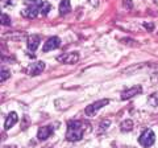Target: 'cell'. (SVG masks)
I'll list each match as a JSON object with an SVG mask.
<instances>
[{
	"label": "cell",
	"mask_w": 158,
	"mask_h": 148,
	"mask_svg": "<svg viewBox=\"0 0 158 148\" xmlns=\"http://www.w3.org/2000/svg\"><path fill=\"white\" fill-rule=\"evenodd\" d=\"M52 134H53V128L50 126H45V127H41L38 130L37 137H38V140H46Z\"/></svg>",
	"instance_id": "6"
},
{
	"label": "cell",
	"mask_w": 158,
	"mask_h": 148,
	"mask_svg": "<svg viewBox=\"0 0 158 148\" xmlns=\"http://www.w3.org/2000/svg\"><path fill=\"white\" fill-rule=\"evenodd\" d=\"M8 77H9V72H7L6 69H3L2 70V81H6Z\"/></svg>",
	"instance_id": "16"
},
{
	"label": "cell",
	"mask_w": 158,
	"mask_h": 148,
	"mask_svg": "<svg viewBox=\"0 0 158 148\" xmlns=\"http://www.w3.org/2000/svg\"><path fill=\"white\" fill-rule=\"evenodd\" d=\"M59 45H61V40H59L58 37H50L49 40L45 42V45H44L42 50L44 52H49V50H54V49L59 48Z\"/></svg>",
	"instance_id": "5"
},
{
	"label": "cell",
	"mask_w": 158,
	"mask_h": 148,
	"mask_svg": "<svg viewBox=\"0 0 158 148\" xmlns=\"http://www.w3.org/2000/svg\"><path fill=\"white\" fill-rule=\"evenodd\" d=\"M3 148H11V147H3Z\"/></svg>",
	"instance_id": "20"
},
{
	"label": "cell",
	"mask_w": 158,
	"mask_h": 148,
	"mask_svg": "<svg viewBox=\"0 0 158 148\" xmlns=\"http://www.w3.org/2000/svg\"><path fill=\"white\" fill-rule=\"evenodd\" d=\"M45 69V63L44 62H36V63H32L31 66L28 69V73L31 74V76H38V74H41V72Z\"/></svg>",
	"instance_id": "7"
},
{
	"label": "cell",
	"mask_w": 158,
	"mask_h": 148,
	"mask_svg": "<svg viewBox=\"0 0 158 148\" xmlns=\"http://www.w3.org/2000/svg\"><path fill=\"white\" fill-rule=\"evenodd\" d=\"M79 60L78 53H65L62 56L57 57V61L62 62V63H75Z\"/></svg>",
	"instance_id": "4"
},
{
	"label": "cell",
	"mask_w": 158,
	"mask_h": 148,
	"mask_svg": "<svg viewBox=\"0 0 158 148\" xmlns=\"http://www.w3.org/2000/svg\"><path fill=\"white\" fill-rule=\"evenodd\" d=\"M50 9H52L50 4H49V3H42V6L40 7V13H41V15H48Z\"/></svg>",
	"instance_id": "12"
},
{
	"label": "cell",
	"mask_w": 158,
	"mask_h": 148,
	"mask_svg": "<svg viewBox=\"0 0 158 148\" xmlns=\"http://www.w3.org/2000/svg\"><path fill=\"white\" fill-rule=\"evenodd\" d=\"M40 42H41V37L37 36V34H33V36H31L28 38V48L31 49V50H36V49L38 48Z\"/></svg>",
	"instance_id": "10"
},
{
	"label": "cell",
	"mask_w": 158,
	"mask_h": 148,
	"mask_svg": "<svg viewBox=\"0 0 158 148\" xmlns=\"http://www.w3.org/2000/svg\"><path fill=\"white\" fill-rule=\"evenodd\" d=\"M83 137V123L78 120H70L67 123L66 139L69 141H78Z\"/></svg>",
	"instance_id": "1"
},
{
	"label": "cell",
	"mask_w": 158,
	"mask_h": 148,
	"mask_svg": "<svg viewBox=\"0 0 158 148\" xmlns=\"http://www.w3.org/2000/svg\"><path fill=\"white\" fill-rule=\"evenodd\" d=\"M141 86H137V87H132L131 90H127V91H124L121 94V99L123 101H125V99H129V98H132V97H135V95H137V94H140L141 93Z\"/></svg>",
	"instance_id": "9"
},
{
	"label": "cell",
	"mask_w": 158,
	"mask_h": 148,
	"mask_svg": "<svg viewBox=\"0 0 158 148\" xmlns=\"http://www.w3.org/2000/svg\"><path fill=\"white\" fill-rule=\"evenodd\" d=\"M90 3L92 4V6H98V2H96V0H90Z\"/></svg>",
	"instance_id": "19"
},
{
	"label": "cell",
	"mask_w": 158,
	"mask_h": 148,
	"mask_svg": "<svg viewBox=\"0 0 158 148\" xmlns=\"http://www.w3.org/2000/svg\"><path fill=\"white\" fill-rule=\"evenodd\" d=\"M17 120H19V116H17L16 112H15V111L9 112L8 116H7L6 124H4V128H6V130H9V128H12V127L17 123Z\"/></svg>",
	"instance_id": "8"
},
{
	"label": "cell",
	"mask_w": 158,
	"mask_h": 148,
	"mask_svg": "<svg viewBox=\"0 0 158 148\" xmlns=\"http://www.w3.org/2000/svg\"><path fill=\"white\" fill-rule=\"evenodd\" d=\"M144 27H145L146 29H149V31H152V29H153V25H152V24H144Z\"/></svg>",
	"instance_id": "18"
},
{
	"label": "cell",
	"mask_w": 158,
	"mask_h": 148,
	"mask_svg": "<svg viewBox=\"0 0 158 148\" xmlns=\"http://www.w3.org/2000/svg\"><path fill=\"white\" fill-rule=\"evenodd\" d=\"M108 102H110L108 99H102V101H98V102L91 103V105H90V106H87V107H86V110H85L86 115H88V116H94L99 110H100L102 107H104L106 105H108Z\"/></svg>",
	"instance_id": "3"
},
{
	"label": "cell",
	"mask_w": 158,
	"mask_h": 148,
	"mask_svg": "<svg viewBox=\"0 0 158 148\" xmlns=\"http://www.w3.org/2000/svg\"><path fill=\"white\" fill-rule=\"evenodd\" d=\"M70 11H71L70 0H62L61 4H59V13L61 15H67Z\"/></svg>",
	"instance_id": "11"
},
{
	"label": "cell",
	"mask_w": 158,
	"mask_h": 148,
	"mask_svg": "<svg viewBox=\"0 0 158 148\" xmlns=\"http://www.w3.org/2000/svg\"><path fill=\"white\" fill-rule=\"evenodd\" d=\"M154 141H156V135L152 130H145L141 134V136L138 137V143H140L142 147H146V148L154 144Z\"/></svg>",
	"instance_id": "2"
},
{
	"label": "cell",
	"mask_w": 158,
	"mask_h": 148,
	"mask_svg": "<svg viewBox=\"0 0 158 148\" xmlns=\"http://www.w3.org/2000/svg\"><path fill=\"white\" fill-rule=\"evenodd\" d=\"M107 126H110V120H106L104 123H102V124H100V131H99V132H102L103 131V128H104V130H106V128H107Z\"/></svg>",
	"instance_id": "17"
},
{
	"label": "cell",
	"mask_w": 158,
	"mask_h": 148,
	"mask_svg": "<svg viewBox=\"0 0 158 148\" xmlns=\"http://www.w3.org/2000/svg\"><path fill=\"white\" fill-rule=\"evenodd\" d=\"M150 106H157L158 105V93H153V94L149 97V99H148Z\"/></svg>",
	"instance_id": "13"
},
{
	"label": "cell",
	"mask_w": 158,
	"mask_h": 148,
	"mask_svg": "<svg viewBox=\"0 0 158 148\" xmlns=\"http://www.w3.org/2000/svg\"><path fill=\"white\" fill-rule=\"evenodd\" d=\"M2 24L3 25H8V24H11V19H9L6 13H2Z\"/></svg>",
	"instance_id": "15"
},
{
	"label": "cell",
	"mask_w": 158,
	"mask_h": 148,
	"mask_svg": "<svg viewBox=\"0 0 158 148\" xmlns=\"http://www.w3.org/2000/svg\"><path fill=\"white\" fill-rule=\"evenodd\" d=\"M133 127V122L132 120H125L121 123V131H131Z\"/></svg>",
	"instance_id": "14"
}]
</instances>
